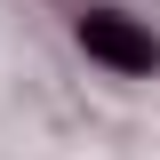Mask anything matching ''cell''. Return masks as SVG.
Instances as JSON below:
<instances>
[{"mask_svg": "<svg viewBox=\"0 0 160 160\" xmlns=\"http://www.w3.org/2000/svg\"><path fill=\"white\" fill-rule=\"evenodd\" d=\"M72 40L104 64V72H120V80H152L160 72V32L144 16H128V8H104V0L80 8V16H72Z\"/></svg>", "mask_w": 160, "mask_h": 160, "instance_id": "1", "label": "cell"}]
</instances>
